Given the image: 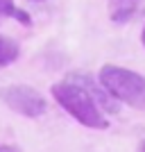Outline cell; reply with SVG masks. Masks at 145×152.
Segmentation results:
<instances>
[{"instance_id":"6","label":"cell","mask_w":145,"mask_h":152,"mask_svg":"<svg viewBox=\"0 0 145 152\" xmlns=\"http://www.w3.org/2000/svg\"><path fill=\"white\" fill-rule=\"evenodd\" d=\"M0 16H12V18H16L18 23H23V25H30L32 23L30 14L23 12V9H18L14 0H0Z\"/></svg>"},{"instance_id":"8","label":"cell","mask_w":145,"mask_h":152,"mask_svg":"<svg viewBox=\"0 0 145 152\" xmlns=\"http://www.w3.org/2000/svg\"><path fill=\"white\" fill-rule=\"evenodd\" d=\"M0 152H20L18 145H0Z\"/></svg>"},{"instance_id":"9","label":"cell","mask_w":145,"mask_h":152,"mask_svg":"<svg viewBox=\"0 0 145 152\" xmlns=\"http://www.w3.org/2000/svg\"><path fill=\"white\" fill-rule=\"evenodd\" d=\"M138 152H145V141H141V145H138Z\"/></svg>"},{"instance_id":"1","label":"cell","mask_w":145,"mask_h":152,"mask_svg":"<svg viewBox=\"0 0 145 152\" xmlns=\"http://www.w3.org/2000/svg\"><path fill=\"white\" fill-rule=\"evenodd\" d=\"M100 86L114 100L145 111V75L107 64L100 68Z\"/></svg>"},{"instance_id":"4","label":"cell","mask_w":145,"mask_h":152,"mask_svg":"<svg viewBox=\"0 0 145 152\" xmlns=\"http://www.w3.org/2000/svg\"><path fill=\"white\" fill-rule=\"evenodd\" d=\"M68 82L82 86V89L95 100V104L100 107V111H109V114H118V111H120V102L114 100L107 91L102 89V86H98V82L91 80L88 75H84V73H73V75L68 77Z\"/></svg>"},{"instance_id":"7","label":"cell","mask_w":145,"mask_h":152,"mask_svg":"<svg viewBox=\"0 0 145 152\" xmlns=\"http://www.w3.org/2000/svg\"><path fill=\"white\" fill-rule=\"evenodd\" d=\"M116 7H114V20L116 23H122V20H127L129 16L134 14V9H136V5H138L141 0H114Z\"/></svg>"},{"instance_id":"3","label":"cell","mask_w":145,"mask_h":152,"mask_svg":"<svg viewBox=\"0 0 145 152\" xmlns=\"http://www.w3.org/2000/svg\"><path fill=\"white\" fill-rule=\"evenodd\" d=\"M0 100L12 111L27 116V118H39V116H43L48 111L45 98L36 89L27 86V84H12V86L0 89Z\"/></svg>"},{"instance_id":"11","label":"cell","mask_w":145,"mask_h":152,"mask_svg":"<svg viewBox=\"0 0 145 152\" xmlns=\"http://www.w3.org/2000/svg\"><path fill=\"white\" fill-rule=\"evenodd\" d=\"M30 2H43V0H30Z\"/></svg>"},{"instance_id":"10","label":"cell","mask_w":145,"mask_h":152,"mask_svg":"<svg viewBox=\"0 0 145 152\" xmlns=\"http://www.w3.org/2000/svg\"><path fill=\"white\" fill-rule=\"evenodd\" d=\"M141 41H143V45H145V27H143V34H141Z\"/></svg>"},{"instance_id":"5","label":"cell","mask_w":145,"mask_h":152,"mask_svg":"<svg viewBox=\"0 0 145 152\" xmlns=\"http://www.w3.org/2000/svg\"><path fill=\"white\" fill-rule=\"evenodd\" d=\"M18 55H20L18 43L12 41L9 37H2V34H0V68L14 64L16 59H18Z\"/></svg>"},{"instance_id":"2","label":"cell","mask_w":145,"mask_h":152,"mask_svg":"<svg viewBox=\"0 0 145 152\" xmlns=\"http://www.w3.org/2000/svg\"><path fill=\"white\" fill-rule=\"evenodd\" d=\"M50 91H52V95H55V100H57L75 121L82 123L84 127H93V129H104V127H109V123H107V118H104V114L100 111V107L95 104V100L82 86L63 80V82H59V84H52Z\"/></svg>"}]
</instances>
